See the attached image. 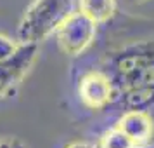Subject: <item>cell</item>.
<instances>
[{
    "label": "cell",
    "instance_id": "4fadbf2b",
    "mask_svg": "<svg viewBox=\"0 0 154 148\" xmlns=\"http://www.w3.org/2000/svg\"><path fill=\"white\" fill-rule=\"evenodd\" d=\"M95 148H97V145H95Z\"/></svg>",
    "mask_w": 154,
    "mask_h": 148
},
{
    "label": "cell",
    "instance_id": "52a82bcc",
    "mask_svg": "<svg viewBox=\"0 0 154 148\" xmlns=\"http://www.w3.org/2000/svg\"><path fill=\"white\" fill-rule=\"evenodd\" d=\"M76 5L78 11L87 14L97 25H102L114 16L118 2L116 0H76Z\"/></svg>",
    "mask_w": 154,
    "mask_h": 148
},
{
    "label": "cell",
    "instance_id": "3957f363",
    "mask_svg": "<svg viewBox=\"0 0 154 148\" xmlns=\"http://www.w3.org/2000/svg\"><path fill=\"white\" fill-rule=\"evenodd\" d=\"M97 23L82 11L71 12L56 30V42L66 56H80L88 49L97 35Z\"/></svg>",
    "mask_w": 154,
    "mask_h": 148
},
{
    "label": "cell",
    "instance_id": "277c9868",
    "mask_svg": "<svg viewBox=\"0 0 154 148\" xmlns=\"http://www.w3.org/2000/svg\"><path fill=\"white\" fill-rule=\"evenodd\" d=\"M38 56V44H23L12 54L0 59V98H5L29 73Z\"/></svg>",
    "mask_w": 154,
    "mask_h": 148
},
{
    "label": "cell",
    "instance_id": "8fae6325",
    "mask_svg": "<svg viewBox=\"0 0 154 148\" xmlns=\"http://www.w3.org/2000/svg\"><path fill=\"white\" fill-rule=\"evenodd\" d=\"M133 4H142V2H146V0H132Z\"/></svg>",
    "mask_w": 154,
    "mask_h": 148
},
{
    "label": "cell",
    "instance_id": "7a4b0ae2",
    "mask_svg": "<svg viewBox=\"0 0 154 148\" xmlns=\"http://www.w3.org/2000/svg\"><path fill=\"white\" fill-rule=\"evenodd\" d=\"M75 11L76 0H33L17 25V42L40 44L54 35L64 19Z\"/></svg>",
    "mask_w": 154,
    "mask_h": 148
},
{
    "label": "cell",
    "instance_id": "8992f818",
    "mask_svg": "<svg viewBox=\"0 0 154 148\" xmlns=\"http://www.w3.org/2000/svg\"><path fill=\"white\" fill-rule=\"evenodd\" d=\"M116 126L137 146L149 145V141L152 138L154 126H152V119L147 113V110H126L118 119Z\"/></svg>",
    "mask_w": 154,
    "mask_h": 148
},
{
    "label": "cell",
    "instance_id": "ba28073f",
    "mask_svg": "<svg viewBox=\"0 0 154 148\" xmlns=\"http://www.w3.org/2000/svg\"><path fill=\"white\" fill-rule=\"evenodd\" d=\"M97 148H137V145L118 126H114L100 136Z\"/></svg>",
    "mask_w": 154,
    "mask_h": 148
},
{
    "label": "cell",
    "instance_id": "6da1fadb",
    "mask_svg": "<svg viewBox=\"0 0 154 148\" xmlns=\"http://www.w3.org/2000/svg\"><path fill=\"white\" fill-rule=\"evenodd\" d=\"M102 71L112 82L116 101L126 110H147L154 105V42L121 47L107 58Z\"/></svg>",
    "mask_w": 154,
    "mask_h": 148
},
{
    "label": "cell",
    "instance_id": "9c48e42d",
    "mask_svg": "<svg viewBox=\"0 0 154 148\" xmlns=\"http://www.w3.org/2000/svg\"><path fill=\"white\" fill-rule=\"evenodd\" d=\"M0 148H24V146L16 140H2L0 141Z\"/></svg>",
    "mask_w": 154,
    "mask_h": 148
},
{
    "label": "cell",
    "instance_id": "5b68a950",
    "mask_svg": "<svg viewBox=\"0 0 154 148\" xmlns=\"http://www.w3.org/2000/svg\"><path fill=\"white\" fill-rule=\"evenodd\" d=\"M78 98L88 110H104L112 101H116L114 87L109 77L102 70L85 73L78 82Z\"/></svg>",
    "mask_w": 154,
    "mask_h": 148
},
{
    "label": "cell",
    "instance_id": "7c38bea8",
    "mask_svg": "<svg viewBox=\"0 0 154 148\" xmlns=\"http://www.w3.org/2000/svg\"><path fill=\"white\" fill-rule=\"evenodd\" d=\"M137 148H154V146H151V145H144V146H137Z\"/></svg>",
    "mask_w": 154,
    "mask_h": 148
},
{
    "label": "cell",
    "instance_id": "30bf717a",
    "mask_svg": "<svg viewBox=\"0 0 154 148\" xmlns=\"http://www.w3.org/2000/svg\"><path fill=\"white\" fill-rule=\"evenodd\" d=\"M66 148H95V145H90L87 141H75V143L68 145Z\"/></svg>",
    "mask_w": 154,
    "mask_h": 148
}]
</instances>
